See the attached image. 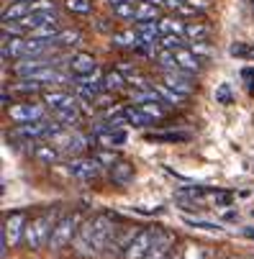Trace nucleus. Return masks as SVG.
<instances>
[{
  "label": "nucleus",
  "instance_id": "nucleus-1",
  "mask_svg": "<svg viewBox=\"0 0 254 259\" xmlns=\"http://www.w3.org/2000/svg\"><path fill=\"white\" fill-rule=\"evenodd\" d=\"M59 218H62V215H57V208H47V210H41V213L31 215L28 224H26V236H23L26 246H31V249H44V246H49L52 234H54V226H57Z\"/></svg>",
  "mask_w": 254,
  "mask_h": 259
},
{
  "label": "nucleus",
  "instance_id": "nucleus-2",
  "mask_svg": "<svg viewBox=\"0 0 254 259\" xmlns=\"http://www.w3.org/2000/svg\"><path fill=\"white\" fill-rule=\"evenodd\" d=\"M47 141L54 144L64 157H72V159H77L88 149V146H93L90 144V136H82L77 128H62L59 123H54V128H52V134H49Z\"/></svg>",
  "mask_w": 254,
  "mask_h": 259
},
{
  "label": "nucleus",
  "instance_id": "nucleus-3",
  "mask_svg": "<svg viewBox=\"0 0 254 259\" xmlns=\"http://www.w3.org/2000/svg\"><path fill=\"white\" fill-rule=\"evenodd\" d=\"M118 229H121V226L113 221L111 213H98V215H93V251H95V254L105 251L108 246L113 244Z\"/></svg>",
  "mask_w": 254,
  "mask_h": 259
},
{
  "label": "nucleus",
  "instance_id": "nucleus-4",
  "mask_svg": "<svg viewBox=\"0 0 254 259\" xmlns=\"http://www.w3.org/2000/svg\"><path fill=\"white\" fill-rule=\"evenodd\" d=\"M80 226H82V215H80V213H64V215L57 221L49 246H52V249H64L67 244L75 241Z\"/></svg>",
  "mask_w": 254,
  "mask_h": 259
},
{
  "label": "nucleus",
  "instance_id": "nucleus-5",
  "mask_svg": "<svg viewBox=\"0 0 254 259\" xmlns=\"http://www.w3.org/2000/svg\"><path fill=\"white\" fill-rule=\"evenodd\" d=\"M26 224H28V218H26V213L23 210H13V213H8L6 218H3V251L8 249V246H16V244H21L23 241V236H26Z\"/></svg>",
  "mask_w": 254,
  "mask_h": 259
},
{
  "label": "nucleus",
  "instance_id": "nucleus-6",
  "mask_svg": "<svg viewBox=\"0 0 254 259\" xmlns=\"http://www.w3.org/2000/svg\"><path fill=\"white\" fill-rule=\"evenodd\" d=\"M47 105H41V103H31V100H23V103H16V105H11L6 113H8V118L11 121H16L18 126L21 123H33V121H44L47 118Z\"/></svg>",
  "mask_w": 254,
  "mask_h": 259
},
{
  "label": "nucleus",
  "instance_id": "nucleus-7",
  "mask_svg": "<svg viewBox=\"0 0 254 259\" xmlns=\"http://www.w3.org/2000/svg\"><path fill=\"white\" fill-rule=\"evenodd\" d=\"M126 131L123 128H113L111 123H100L93 128L90 134V144L93 146H100V149H116V146L126 144Z\"/></svg>",
  "mask_w": 254,
  "mask_h": 259
},
{
  "label": "nucleus",
  "instance_id": "nucleus-8",
  "mask_svg": "<svg viewBox=\"0 0 254 259\" xmlns=\"http://www.w3.org/2000/svg\"><path fill=\"white\" fill-rule=\"evenodd\" d=\"M154 231L157 229H141V231H136V236L123 249L121 259H147V254L152 249V241H154Z\"/></svg>",
  "mask_w": 254,
  "mask_h": 259
},
{
  "label": "nucleus",
  "instance_id": "nucleus-9",
  "mask_svg": "<svg viewBox=\"0 0 254 259\" xmlns=\"http://www.w3.org/2000/svg\"><path fill=\"white\" fill-rule=\"evenodd\" d=\"M103 164L95 157H77V159H69V175L80 180V182H93L100 175Z\"/></svg>",
  "mask_w": 254,
  "mask_h": 259
},
{
  "label": "nucleus",
  "instance_id": "nucleus-10",
  "mask_svg": "<svg viewBox=\"0 0 254 259\" xmlns=\"http://www.w3.org/2000/svg\"><path fill=\"white\" fill-rule=\"evenodd\" d=\"M103 77L105 75H100L98 69L93 72V75H85V77H72V85H75V90H77V98L95 100L103 93Z\"/></svg>",
  "mask_w": 254,
  "mask_h": 259
},
{
  "label": "nucleus",
  "instance_id": "nucleus-11",
  "mask_svg": "<svg viewBox=\"0 0 254 259\" xmlns=\"http://www.w3.org/2000/svg\"><path fill=\"white\" fill-rule=\"evenodd\" d=\"M52 128H54V123H52L49 118H44V121H33V123H21V126L13 131V136L23 139L26 144H36L39 139H49Z\"/></svg>",
  "mask_w": 254,
  "mask_h": 259
},
{
  "label": "nucleus",
  "instance_id": "nucleus-12",
  "mask_svg": "<svg viewBox=\"0 0 254 259\" xmlns=\"http://www.w3.org/2000/svg\"><path fill=\"white\" fill-rule=\"evenodd\" d=\"M162 80H164L167 88H172L175 93L185 95V98L195 90L193 75H188V72H183V69H164V72H162Z\"/></svg>",
  "mask_w": 254,
  "mask_h": 259
},
{
  "label": "nucleus",
  "instance_id": "nucleus-13",
  "mask_svg": "<svg viewBox=\"0 0 254 259\" xmlns=\"http://www.w3.org/2000/svg\"><path fill=\"white\" fill-rule=\"evenodd\" d=\"M44 105L52 110V113H57V110H69V108H77V95H72L67 90H47L41 95Z\"/></svg>",
  "mask_w": 254,
  "mask_h": 259
},
{
  "label": "nucleus",
  "instance_id": "nucleus-14",
  "mask_svg": "<svg viewBox=\"0 0 254 259\" xmlns=\"http://www.w3.org/2000/svg\"><path fill=\"white\" fill-rule=\"evenodd\" d=\"M172 249H175V236H172L167 229H157L147 259H167V256L172 254Z\"/></svg>",
  "mask_w": 254,
  "mask_h": 259
},
{
  "label": "nucleus",
  "instance_id": "nucleus-15",
  "mask_svg": "<svg viewBox=\"0 0 254 259\" xmlns=\"http://www.w3.org/2000/svg\"><path fill=\"white\" fill-rule=\"evenodd\" d=\"M67 67H69V75L72 77H85V75H93L98 69V62L93 54H85V52H77L67 59Z\"/></svg>",
  "mask_w": 254,
  "mask_h": 259
},
{
  "label": "nucleus",
  "instance_id": "nucleus-16",
  "mask_svg": "<svg viewBox=\"0 0 254 259\" xmlns=\"http://www.w3.org/2000/svg\"><path fill=\"white\" fill-rule=\"evenodd\" d=\"M31 157L39 162V164H57L64 154L57 149L54 144H49V141H36V144L31 146Z\"/></svg>",
  "mask_w": 254,
  "mask_h": 259
},
{
  "label": "nucleus",
  "instance_id": "nucleus-17",
  "mask_svg": "<svg viewBox=\"0 0 254 259\" xmlns=\"http://www.w3.org/2000/svg\"><path fill=\"white\" fill-rule=\"evenodd\" d=\"M0 52H3V59H23L26 57V39H21V36H8L3 33V47H0Z\"/></svg>",
  "mask_w": 254,
  "mask_h": 259
},
{
  "label": "nucleus",
  "instance_id": "nucleus-18",
  "mask_svg": "<svg viewBox=\"0 0 254 259\" xmlns=\"http://www.w3.org/2000/svg\"><path fill=\"white\" fill-rule=\"evenodd\" d=\"M175 59H177V67L183 69V72H188V75H195V72L200 69V57L193 52V49H177L175 52Z\"/></svg>",
  "mask_w": 254,
  "mask_h": 259
},
{
  "label": "nucleus",
  "instance_id": "nucleus-19",
  "mask_svg": "<svg viewBox=\"0 0 254 259\" xmlns=\"http://www.w3.org/2000/svg\"><path fill=\"white\" fill-rule=\"evenodd\" d=\"M234 203V193L229 190H219V188H205L203 190V205H213V208H226Z\"/></svg>",
  "mask_w": 254,
  "mask_h": 259
},
{
  "label": "nucleus",
  "instance_id": "nucleus-20",
  "mask_svg": "<svg viewBox=\"0 0 254 259\" xmlns=\"http://www.w3.org/2000/svg\"><path fill=\"white\" fill-rule=\"evenodd\" d=\"M144 41H141V36L136 28H126V31H116L113 33V47L118 49H139Z\"/></svg>",
  "mask_w": 254,
  "mask_h": 259
},
{
  "label": "nucleus",
  "instance_id": "nucleus-21",
  "mask_svg": "<svg viewBox=\"0 0 254 259\" xmlns=\"http://www.w3.org/2000/svg\"><path fill=\"white\" fill-rule=\"evenodd\" d=\"M131 180H134V164H129L126 159H121L111 167V182L113 185H129Z\"/></svg>",
  "mask_w": 254,
  "mask_h": 259
},
{
  "label": "nucleus",
  "instance_id": "nucleus-22",
  "mask_svg": "<svg viewBox=\"0 0 254 259\" xmlns=\"http://www.w3.org/2000/svg\"><path fill=\"white\" fill-rule=\"evenodd\" d=\"M126 77L121 75V69H111V72H105V77H103V93H118V90H123L126 88Z\"/></svg>",
  "mask_w": 254,
  "mask_h": 259
},
{
  "label": "nucleus",
  "instance_id": "nucleus-23",
  "mask_svg": "<svg viewBox=\"0 0 254 259\" xmlns=\"http://www.w3.org/2000/svg\"><path fill=\"white\" fill-rule=\"evenodd\" d=\"M52 118H54V123H59L62 128H77V123H80V110L77 108H69V110H57V113H52Z\"/></svg>",
  "mask_w": 254,
  "mask_h": 259
},
{
  "label": "nucleus",
  "instance_id": "nucleus-24",
  "mask_svg": "<svg viewBox=\"0 0 254 259\" xmlns=\"http://www.w3.org/2000/svg\"><path fill=\"white\" fill-rule=\"evenodd\" d=\"M26 16H31V3H11L3 11V23H16L23 21Z\"/></svg>",
  "mask_w": 254,
  "mask_h": 259
},
{
  "label": "nucleus",
  "instance_id": "nucleus-25",
  "mask_svg": "<svg viewBox=\"0 0 254 259\" xmlns=\"http://www.w3.org/2000/svg\"><path fill=\"white\" fill-rule=\"evenodd\" d=\"M152 88L157 90L159 100H162V103H167V105H183V100H185V95L175 93V90H172V88H167L164 82H152Z\"/></svg>",
  "mask_w": 254,
  "mask_h": 259
},
{
  "label": "nucleus",
  "instance_id": "nucleus-26",
  "mask_svg": "<svg viewBox=\"0 0 254 259\" xmlns=\"http://www.w3.org/2000/svg\"><path fill=\"white\" fill-rule=\"evenodd\" d=\"M149 141L154 144H180V141H190L188 131H164V134H149Z\"/></svg>",
  "mask_w": 254,
  "mask_h": 259
},
{
  "label": "nucleus",
  "instance_id": "nucleus-27",
  "mask_svg": "<svg viewBox=\"0 0 254 259\" xmlns=\"http://www.w3.org/2000/svg\"><path fill=\"white\" fill-rule=\"evenodd\" d=\"M208 33H210V28H208L205 23H200V21H193V23L185 26V39H188L190 44H193V41H205Z\"/></svg>",
  "mask_w": 254,
  "mask_h": 259
},
{
  "label": "nucleus",
  "instance_id": "nucleus-28",
  "mask_svg": "<svg viewBox=\"0 0 254 259\" xmlns=\"http://www.w3.org/2000/svg\"><path fill=\"white\" fill-rule=\"evenodd\" d=\"M80 41H82V33L77 28H62L59 36L54 39V44H59V47H77Z\"/></svg>",
  "mask_w": 254,
  "mask_h": 259
},
{
  "label": "nucleus",
  "instance_id": "nucleus-29",
  "mask_svg": "<svg viewBox=\"0 0 254 259\" xmlns=\"http://www.w3.org/2000/svg\"><path fill=\"white\" fill-rule=\"evenodd\" d=\"M185 21H180V18H159V28H162V36H172V33H177V36H183L185 33Z\"/></svg>",
  "mask_w": 254,
  "mask_h": 259
},
{
  "label": "nucleus",
  "instance_id": "nucleus-30",
  "mask_svg": "<svg viewBox=\"0 0 254 259\" xmlns=\"http://www.w3.org/2000/svg\"><path fill=\"white\" fill-rule=\"evenodd\" d=\"M159 6H152V3H141L139 0V6H136V21H159Z\"/></svg>",
  "mask_w": 254,
  "mask_h": 259
},
{
  "label": "nucleus",
  "instance_id": "nucleus-31",
  "mask_svg": "<svg viewBox=\"0 0 254 259\" xmlns=\"http://www.w3.org/2000/svg\"><path fill=\"white\" fill-rule=\"evenodd\" d=\"M159 49H164V52L185 49V39H183V36H177V33H172V36H162V39H159Z\"/></svg>",
  "mask_w": 254,
  "mask_h": 259
},
{
  "label": "nucleus",
  "instance_id": "nucleus-32",
  "mask_svg": "<svg viewBox=\"0 0 254 259\" xmlns=\"http://www.w3.org/2000/svg\"><path fill=\"white\" fill-rule=\"evenodd\" d=\"M93 157H95L103 167H113L116 162H121V157L116 154V149H100V146H98V152H95Z\"/></svg>",
  "mask_w": 254,
  "mask_h": 259
},
{
  "label": "nucleus",
  "instance_id": "nucleus-33",
  "mask_svg": "<svg viewBox=\"0 0 254 259\" xmlns=\"http://www.w3.org/2000/svg\"><path fill=\"white\" fill-rule=\"evenodd\" d=\"M64 8L69 11V13H90L93 11V3L90 0H64Z\"/></svg>",
  "mask_w": 254,
  "mask_h": 259
},
{
  "label": "nucleus",
  "instance_id": "nucleus-34",
  "mask_svg": "<svg viewBox=\"0 0 254 259\" xmlns=\"http://www.w3.org/2000/svg\"><path fill=\"white\" fill-rule=\"evenodd\" d=\"M216 103H221V105H231L234 103V93H231L229 82H221L219 88H216Z\"/></svg>",
  "mask_w": 254,
  "mask_h": 259
},
{
  "label": "nucleus",
  "instance_id": "nucleus-35",
  "mask_svg": "<svg viewBox=\"0 0 254 259\" xmlns=\"http://www.w3.org/2000/svg\"><path fill=\"white\" fill-rule=\"evenodd\" d=\"M139 108H141V110H144V113H147L149 118H154V121L167 116V110H164L159 103H139Z\"/></svg>",
  "mask_w": 254,
  "mask_h": 259
},
{
  "label": "nucleus",
  "instance_id": "nucleus-36",
  "mask_svg": "<svg viewBox=\"0 0 254 259\" xmlns=\"http://www.w3.org/2000/svg\"><path fill=\"white\" fill-rule=\"evenodd\" d=\"M136 6H139V3L129 0V3H121V6H116V8H113V13H116L118 18H131V21H136Z\"/></svg>",
  "mask_w": 254,
  "mask_h": 259
},
{
  "label": "nucleus",
  "instance_id": "nucleus-37",
  "mask_svg": "<svg viewBox=\"0 0 254 259\" xmlns=\"http://www.w3.org/2000/svg\"><path fill=\"white\" fill-rule=\"evenodd\" d=\"M185 224L193 229H205V231H221L224 229L219 224H213V221H200V218H185Z\"/></svg>",
  "mask_w": 254,
  "mask_h": 259
},
{
  "label": "nucleus",
  "instance_id": "nucleus-38",
  "mask_svg": "<svg viewBox=\"0 0 254 259\" xmlns=\"http://www.w3.org/2000/svg\"><path fill=\"white\" fill-rule=\"evenodd\" d=\"M180 259H205V251H203L200 244H188L183 249V256H180Z\"/></svg>",
  "mask_w": 254,
  "mask_h": 259
},
{
  "label": "nucleus",
  "instance_id": "nucleus-39",
  "mask_svg": "<svg viewBox=\"0 0 254 259\" xmlns=\"http://www.w3.org/2000/svg\"><path fill=\"white\" fill-rule=\"evenodd\" d=\"M47 11H57L54 0H33L31 3V13H47Z\"/></svg>",
  "mask_w": 254,
  "mask_h": 259
},
{
  "label": "nucleus",
  "instance_id": "nucleus-40",
  "mask_svg": "<svg viewBox=\"0 0 254 259\" xmlns=\"http://www.w3.org/2000/svg\"><path fill=\"white\" fill-rule=\"evenodd\" d=\"M193 52H195L198 57H208V54H210V47H208L205 41H193Z\"/></svg>",
  "mask_w": 254,
  "mask_h": 259
},
{
  "label": "nucleus",
  "instance_id": "nucleus-41",
  "mask_svg": "<svg viewBox=\"0 0 254 259\" xmlns=\"http://www.w3.org/2000/svg\"><path fill=\"white\" fill-rule=\"evenodd\" d=\"M229 52H231V57H249V54H251L244 44H231V49H229Z\"/></svg>",
  "mask_w": 254,
  "mask_h": 259
},
{
  "label": "nucleus",
  "instance_id": "nucleus-42",
  "mask_svg": "<svg viewBox=\"0 0 254 259\" xmlns=\"http://www.w3.org/2000/svg\"><path fill=\"white\" fill-rule=\"evenodd\" d=\"M95 105H98V108H111V98H108V95H98V98H95ZM113 108H116V105H113ZM113 108H111V110H113Z\"/></svg>",
  "mask_w": 254,
  "mask_h": 259
},
{
  "label": "nucleus",
  "instance_id": "nucleus-43",
  "mask_svg": "<svg viewBox=\"0 0 254 259\" xmlns=\"http://www.w3.org/2000/svg\"><path fill=\"white\" fill-rule=\"evenodd\" d=\"M141 3H152V6H164V0H141Z\"/></svg>",
  "mask_w": 254,
  "mask_h": 259
},
{
  "label": "nucleus",
  "instance_id": "nucleus-44",
  "mask_svg": "<svg viewBox=\"0 0 254 259\" xmlns=\"http://www.w3.org/2000/svg\"><path fill=\"white\" fill-rule=\"evenodd\" d=\"M224 218H226V221H236V218H239V215H236V213H231V210H229V213H226V215H224Z\"/></svg>",
  "mask_w": 254,
  "mask_h": 259
},
{
  "label": "nucleus",
  "instance_id": "nucleus-45",
  "mask_svg": "<svg viewBox=\"0 0 254 259\" xmlns=\"http://www.w3.org/2000/svg\"><path fill=\"white\" fill-rule=\"evenodd\" d=\"M108 3H111V6L116 8V6H121V3H129V0H108Z\"/></svg>",
  "mask_w": 254,
  "mask_h": 259
},
{
  "label": "nucleus",
  "instance_id": "nucleus-46",
  "mask_svg": "<svg viewBox=\"0 0 254 259\" xmlns=\"http://www.w3.org/2000/svg\"><path fill=\"white\" fill-rule=\"evenodd\" d=\"M246 236H249V239H254V229H246Z\"/></svg>",
  "mask_w": 254,
  "mask_h": 259
},
{
  "label": "nucleus",
  "instance_id": "nucleus-47",
  "mask_svg": "<svg viewBox=\"0 0 254 259\" xmlns=\"http://www.w3.org/2000/svg\"><path fill=\"white\" fill-rule=\"evenodd\" d=\"M251 259H254V256H251Z\"/></svg>",
  "mask_w": 254,
  "mask_h": 259
}]
</instances>
